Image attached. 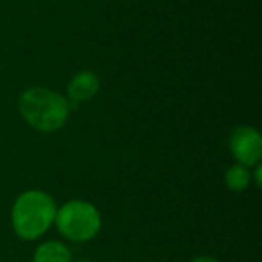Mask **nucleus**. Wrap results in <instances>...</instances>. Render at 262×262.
I'll list each match as a JSON object with an SVG mask.
<instances>
[{"instance_id":"obj_1","label":"nucleus","mask_w":262,"mask_h":262,"mask_svg":"<svg viewBox=\"0 0 262 262\" xmlns=\"http://www.w3.org/2000/svg\"><path fill=\"white\" fill-rule=\"evenodd\" d=\"M18 111L25 121L40 132H55L69 117V103L46 88H29L18 98Z\"/></svg>"},{"instance_id":"obj_2","label":"nucleus","mask_w":262,"mask_h":262,"mask_svg":"<svg viewBox=\"0 0 262 262\" xmlns=\"http://www.w3.org/2000/svg\"><path fill=\"white\" fill-rule=\"evenodd\" d=\"M55 213V203L48 193L40 190L25 192L12 206V229L21 239H37L52 226Z\"/></svg>"},{"instance_id":"obj_3","label":"nucleus","mask_w":262,"mask_h":262,"mask_svg":"<svg viewBox=\"0 0 262 262\" xmlns=\"http://www.w3.org/2000/svg\"><path fill=\"white\" fill-rule=\"evenodd\" d=\"M55 224L64 238L84 243L92 239L100 232L101 216L91 203L74 200L57 210Z\"/></svg>"},{"instance_id":"obj_4","label":"nucleus","mask_w":262,"mask_h":262,"mask_svg":"<svg viewBox=\"0 0 262 262\" xmlns=\"http://www.w3.org/2000/svg\"><path fill=\"white\" fill-rule=\"evenodd\" d=\"M230 150L233 157L243 166H255L262 157L261 134L250 126L236 127L229 138Z\"/></svg>"},{"instance_id":"obj_5","label":"nucleus","mask_w":262,"mask_h":262,"mask_svg":"<svg viewBox=\"0 0 262 262\" xmlns=\"http://www.w3.org/2000/svg\"><path fill=\"white\" fill-rule=\"evenodd\" d=\"M100 89V80L92 71L78 72L68 86V95L74 101L91 100Z\"/></svg>"},{"instance_id":"obj_6","label":"nucleus","mask_w":262,"mask_h":262,"mask_svg":"<svg viewBox=\"0 0 262 262\" xmlns=\"http://www.w3.org/2000/svg\"><path fill=\"white\" fill-rule=\"evenodd\" d=\"M34 262H72V255L64 244L48 241L35 250Z\"/></svg>"},{"instance_id":"obj_7","label":"nucleus","mask_w":262,"mask_h":262,"mask_svg":"<svg viewBox=\"0 0 262 262\" xmlns=\"http://www.w3.org/2000/svg\"><path fill=\"white\" fill-rule=\"evenodd\" d=\"M252 181V175L247 169V166L235 164L232 166L226 173V184L233 192H243L249 187Z\"/></svg>"},{"instance_id":"obj_8","label":"nucleus","mask_w":262,"mask_h":262,"mask_svg":"<svg viewBox=\"0 0 262 262\" xmlns=\"http://www.w3.org/2000/svg\"><path fill=\"white\" fill-rule=\"evenodd\" d=\"M190 262H218L215 258H210V256H198L195 259H192Z\"/></svg>"},{"instance_id":"obj_9","label":"nucleus","mask_w":262,"mask_h":262,"mask_svg":"<svg viewBox=\"0 0 262 262\" xmlns=\"http://www.w3.org/2000/svg\"><path fill=\"white\" fill-rule=\"evenodd\" d=\"M255 180H256V186L261 187V166L256 167V172H255Z\"/></svg>"},{"instance_id":"obj_10","label":"nucleus","mask_w":262,"mask_h":262,"mask_svg":"<svg viewBox=\"0 0 262 262\" xmlns=\"http://www.w3.org/2000/svg\"><path fill=\"white\" fill-rule=\"evenodd\" d=\"M78 262H91V261H88V259H81V261H78Z\"/></svg>"}]
</instances>
